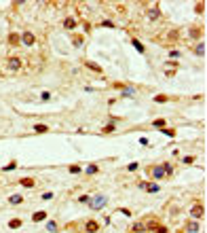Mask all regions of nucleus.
<instances>
[{"mask_svg": "<svg viewBox=\"0 0 207 233\" xmlns=\"http://www.w3.org/2000/svg\"><path fill=\"white\" fill-rule=\"evenodd\" d=\"M19 41H21V38H19L17 34H11V36H9V43H11V45H19Z\"/></svg>", "mask_w": 207, "mask_h": 233, "instance_id": "obj_13", "label": "nucleus"}, {"mask_svg": "<svg viewBox=\"0 0 207 233\" xmlns=\"http://www.w3.org/2000/svg\"><path fill=\"white\" fill-rule=\"evenodd\" d=\"M144 229H146V227H144L142 223H135V225H133V233H142Z\"/></svg>", "mask_w": 207, "mask_h": 233, "instance_id": "obj_16", "label": "nucleus"}, {"mask_svg": "<svg viewBox=\"0 0 207 233\" xmlns=\"http://www.w3.org/2000/svg\"><path fill=\"white\" fill-rule=\"evenodd\" d=\"M152 176H154V178H161V176H165V172H163V168H161V165H157V168H152Z\"/></svg>", "mask_w": 207, "mask_h": 233, "instance_id": "obj_6", "label": "nucleus"}, {"mask_svg": "<svg viewBox=\"0 0 207 233\" xmlns=\"http://www.w3.org/2000/svg\"><path fill=\"white\" fill-rule=\"evenodd\" d=\"M163 134H165V136H169V138H173V136H175V129H169V127H165V129H163Z\"/></svg>", "mask_w": 207, "mask_h": 233, "instance_id": "obj_19", "label": "nucleus"}, {"mask_svg": "<svg viewBox=\"0 0 207 233\" xmlns=\"http://www.w3.org/2000/svg\"><path fill=\"white\" fill-rule=\"evenodd\" d=\"M163 172H165L167 176H171V174H173V168H171V165H163Z\"/></svg>", "mask_w": 207, "mask_h": 233, "instance_id": "obj_24", "label": "nucleus"}, {"mask_svg": "<svg viewBox=\"0 0 207 233\" xmlns=\"http://www.w3.org/2000/svg\"><path fill=\"white\" fill-rule=\"evenodd\" d=\"M133 93H135V89H127V91L123 93V97H129V95H133Z\"/></svg>", "mask_w": 207, "mask_h": 233, "instance_id": "obj_33", "label": "nucleus"}, {"mask_svg": "<svg viewBox=\"0 0 207 233\" xmlns=\"http://www.w3.org/2000/svg\"><path fill=\"white\" fill-rule=\"evenodd\" d=\"M74 45H76V47L83 45V38H81V36H74Z\"/></svg>", "mask_w": 207, "mask_h": 233, "instance_id": "obj_34", "label": "nucleus"}, {"mask_svg": "<svg viewBox=\"0 0 207 233\" xmlns=\"http://www.w3.org/2000/svg\"><path fill=\"white\" fill-rule=\"evenodd\" d=\"M85 66H87V68H91V70H95V72H102V68H99L97 64H93V62H85Z\"/></svg>", "mask_w": 207, "mask_h": 233, "instance_id": "obj_10", "label": "nucleus"}, {"mask_svg": "<svg viewBox=\"0 0 207 233\" xmlns=\"http://www.w3.org/2000/svg\"><path fill=\"white\" fill-rule=\"evenodd\" d=\"M190 36L199 38V36H201V30H199V28H192V30H190Z\"/></svg>", "mask_w": 207, "mask_h": 233, "instance_id": "obj_20", "label": "nucleus"}, {"mask_svg": "<svg viewBox=\"0 0 207 233\" xmlns=\"http://www.w3.org/2000/svg\"><path fill=\"white\" fill-rule=\"evenodd\" d=\"M89 206H91L93 210H102V208L106 206V197H104V195H97V197L89 199Z\"/></svg>", "mask_w": 207, "mask_h": 233, "instance_id": "obj_1", "label": "nucleus"}, {"mask_svg": "<svg viewBox=\"0 0 207 233\" xmlns=\"http://www.w3.org/2000/svg\"><path fill=\"white\" fill-rule=\"evenodd\" d=\"M34 132H38V134H44V132H49V127H47V125H34Z\"/></svg>", "mask_w": 207, "mask_h": 233, "instance_id": "obj_15", "label": "nucleus"}, {"mask_svg": "<svg viewBox=\"0 0 207 233\" xmlns=\"http://www.w3.org/2000/svg\"><path fill=\"white\" fill-rule=\"evenodd\" d=\"M154 231H157V233H167V229L163 227V225H157V229H154Z\"/></svg>", "mask_w": 207, "mask_h": 233, "instance_id": "obj_30", "label": "nucleus"}, {"mask_svg": "<svg viewBox=\"0 0 207 233\" xmlns=\"http://www.w3.org/2000/svg\"><path fill=\"white\" fill-rule=\"evenodd\" d=\"M97 170H99V168H97V165H89V168H87V174H95V172H97Z\"/></svg>", "mask_w": 207, "mask_h": 233, "instance_id": "obj_27", "label": "nucleus"}, {"mask_svg": "<svg viewBox=\"0 0 207 233\" xmlns=\"http://www.w3.org/2000/svg\"><path fill=\"white\" fill-rule=\"evenodd\" d=\"M154 100H157V102H159V104H163V102H167V100H169V97H167V95H163V93H161V95H157V97H154Z\"/></svg>", "mask_w": 207, "mask_h": 233, "instance_id": "obj_22", "label": "nucleus"}, {"mask_svg": "<svg viewBox=\"0 0 207 233\" xmlns=\"http://www.w3.org/2000/svg\"><path fill=\"white\" fill-rule=\"evenodd\" d=\"M9 68H11V70H19V68H21V59H19V57H11V59H9Z\"/></svg>", "mask_w": 207, "mask_h": 233, "instance_id": "obj_4", "label": "nucleus"}, {"mask_svg": "<svg viewBox=\"0 0 207 233\" xmlns=\"http://www.w3.org/2000/svg\"><path fill=\"white\" fill-rule=\"evenodd\" d=\"M127 170H131V172H133V170H137V163H129V165H127Z\"/></svg>", "mask_w": 207, "mask_h": 233, "instance_id": "obj_35", "label": "nucleus"}, {"mask_svg": "<svg viewBox=\"0 0 207 233\" xmlns=\"http://www.w3.org/2000/svg\"><path fill=\"white\" fill-rule=\"evenodd\" d=\"M9 227H11V229H19V227H21V221H19V218H13V221L9 223Z\"/></svg>", "mask_w": 207, "mask_h": 233, "instance_id": "obj_11", "label": "nucleus"}, {"mask_svg": "<svg viewBox=\"0 0 207 233\" xmlns=\"http://www.w3.org/2000/svg\"><path fill=\"white\" fill-rule=\"evenodd\" d=\"M44 216H47L44 212H36V214L32 216V221H34V223H40V221H44Z\"/></svg>", "mask_w": 207, "mask_h": 233, "instance_id": "obj_9", "label": "nucleus"}, {"mask_svg": "<svg viewBox=\"0 0 207 233\" xmlns=\"http://www.w3.org/2000/svg\"><path fill=\"white\" fill-rule=\"evenodd\" d=\"M159 17V9H152L150 13H148V19H157Z\"/></svg>", "mask_w": 207, "mask_h": 233, "instance_id": "obj_18", "label": "nucleus"}, {"mask_svg": "<svg viewBox=\"0 0 207 233\" xmlns=\"http://www.w3.org/2000/svg\"><path fill=\"white\" fill-rule=\"evenodd\" d=\"M190 216H192V218H203V216H205V208H203L201 203H197V206L190 210Z\"/></svg>", "mask_w": 207, "mask_h": 233, "instance_id": "obj_2", "label": "nucleus"}, {"mask_svg": "<svg viewBox=\"0 0 207 233\" xmlns=\"http://www.w3.org/2000/svg\"><path fill=\"white\" fill-rule=\"evenodd\" d=\"M152 125H154V127H163V125H165V119H157Z\"/></svg>", "mask_w": 207, "mask_h": 233, "instance_id": "obj_25", "label": "nucleus"}, {"mask_svg": "<svg viewBox=\"0 0 207 233\" xmlns=\"http://www.w3.org/2000/svg\"><path fill=\"white\" fill-rule=\"evenodd\" d=\"M47 229L53 233V231H57V225H55V223H49V225H47Z\"/></svg>", "mask_w": 207, "mask_h": 233, "instance_id": "obj_28", "label": "nucleus"}, {"mask_svg": "<svg viewBox=\"0 0 207 233\" xmlns=\"http://www.w3.org/2000/svg\"><path fill=\"white\" fill-rule=\"evenodd\" d=\"M15 168H17V161H11L9 165H4V170H6V172H9V170H15Z\"/></svg>", "mask_w": 207, "mask_h": 233, "instance_id": "obj_26", "label": "nucleus"}, {"mask_svg": "<svg viewBox=\"0 0 207 233\" xmlns=\"http://www.w3.org/2000/svg\"><path fill=\"white\" fill-rule=\"evenodd\" d=\"M21 41H23V45L32 47V45H34V34H32V32H23V36H21Z\"/></svg>", "mask_w": 207, "mask_h": 233, "instance_id": "obj_3", "label": "nucleus"}, {"mask_svg": "<svg viewBox=\"0 0 207 233\" xmlns=\"http://www.w3.org/2000/svg\"><path fill=\"white\" fill-rule=\"evenodd\" d=\"M74 26H76V21H74V19H72V17H68V19H66V21H64V28H66V30H72V28H74Z\"/></svg>", "mask_w": 207, "mask_h": 233, "instance_id": "obj_7", "label": "nucleus"}, {"mask_svg": "<svg viewBox=\"0 0 207 233\" xmlns=\"http://www.w3.org/2000/svg\"><path fill=\"white\" fill-rule=\"evenodd\" d=\"M133 47H135L140 53H144V47H142V43H140V41H133Z\"/></svg>", "mask_w": 207, "mask_h": 233, "instance_id": "obj_23", "label": "nucleus"}, {"mask_svg": "<svg viewBox=\"0 0 207 233\" xmlns=\"http://www.w3.org/2000/svg\"><path fill=\"white\" fill-rule=\"evenodd\" d=\"M9 201H11V203H21V201H23V197H21V195H13Z\"/></svg>", "mask_w": 207, "mask_h": 233, "instance_id": "obj_17", "label": "nucleus"}, {"mask_svg": "<svg viewBox=\"0 0 207 233\" xmlns=\"http://www.w3.org/2000/svg\"><path fill=\"white\" fill-rule=\"evenodd\" d=\"M97 229H99V225H97L95 221H89V223H87V233H95Z\"/></svg>", "mask_w": 207, "mask_h": 233, "instance_id": "obj_5", "label": "nucleus"}, {"mask_svg": "<svg viewBox=\"0 0 207 233\" xmlns=\"http://www.w3.org/2000/svg\"><path fill=\"white\" fill-rule=\"evenodd\" d=\"M102 132H104V134H112V132H114V125L110 123V125H106V127H104Z\"/></svg>", "mask_w": 207, "mask_h": 233, "instance_id": "obj_21", "label": "nucleus"}, {"mask_svg": "<svg viewBox=\"0 0 207 233\" xmlns=\"http://www.w3.org/2000/svg\"><path fill=\"white\" fill-rule=\"evenodd\" d=\"M42 199H44V201H51V199H53V193H44Z\"/></svg>", "mask_w": 207, "mask_h": 233, "instance_id": "obj_32", "label": "nucleus"}, {"mask_svg": "<svg viewBox=\"0 0 207 233\" xmlns=\"http://www.w3.org/2000/svg\"><path fill=\"white\" fill-rule=\"evenodd\" d=\"M195 53H197V55H205V43H201V45H197V49H195Z\"/></svg>", "mask_w": 207, "mask_h": 233, "instance_id": "obj_12", "label": "nucleus"}, {"mask_svg": "<svg viewBox=\"0 0 207 233\" xmlns=\"http://www.w3.org/2000/svg\"><path fill=\"white\" fill-rule=\"evenodd\" d=\"M70 172H72V174H78L81 168H78V165H70Z\"/></svg>", "mask_w": 207, "mask_h": 233, "instance_id": "obj_31", "label": "nucleus"}, {"mask_svg": "<svg viewBox=\"0 0 207 233\" xmlns=\"http://www.w3.org/2000/svg\"><path fill=\"white\" fill-rule=\"evenodd\" d=\"M146 189H148L150 193H157V191H159V186H157V185H148V186H146Z\"/></svg>", "mask_w": 207, "mask_h": 233, "instance_id": "obj_29", "label": "nucleus"}, {"mask_svg": "<svg viewBox=\"0 0 207 233\" xmlns=\"http://www.w3.org/2000/svg\"><path fill=\"white\" fill-rule=\"evenodd\" d=\"M21 185L28 186V189H32V186L36 185V180H34V178H23V180H21Z\"/></svg>", "mask_w": 207, "mask_h": 233, "instance_id": "obj_8", "label": "nucleus"}, {"mask_svg": "<svg viewBox=\"0 0 207 233\" xmlns=\"http://www.w3.org/2000/svg\"><path fill=\"white\" fill-rule=\"evenodd\" d=\"M89 199H91V197H87V195H83V197H81L78 201H83V203H89Z\"/></svg>", "mask_w": 207, "mask_h": 233, "instance_id": "obj_36", "label": "nucleus"}, {"mask_svg": "<svg viewBox=\"0 0 207 233\" xmlns=\"http://www.w3.org/2000/svg\"><path fill=\"white\" fill-rule=\"evenodd\" d=\"M186 229H188V231H192V233H197V231H199V225H197V223H188V225H186Z\"/></svg>", "mask_w": 207, "mask_h": 233, "instance_id": "obj_14", "label": "nucleus"}]
</instances>
